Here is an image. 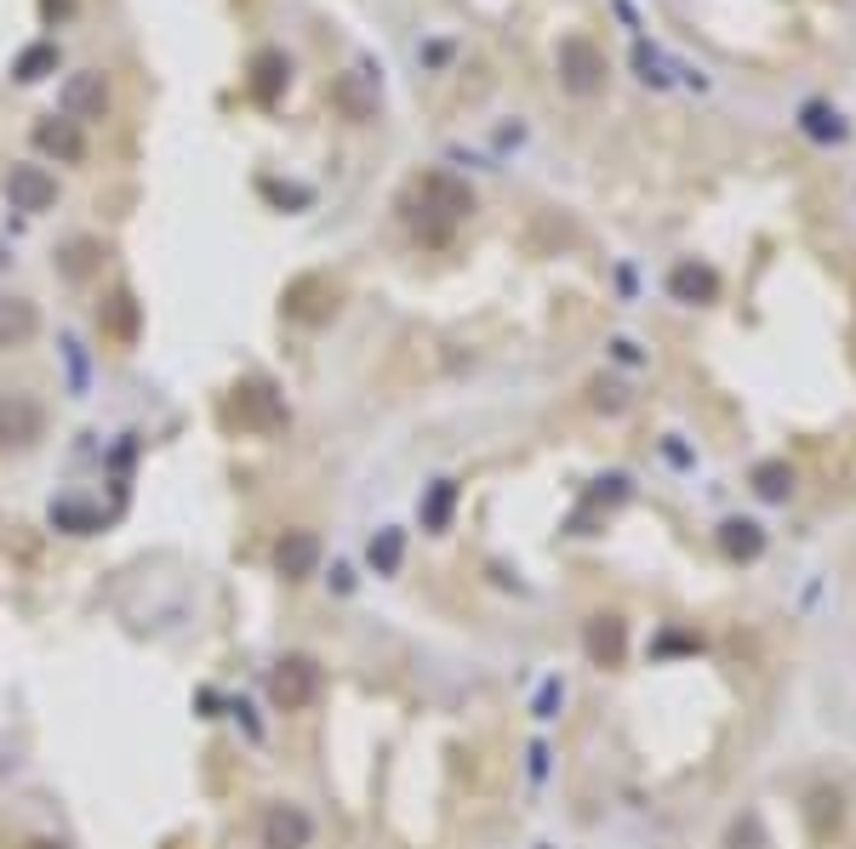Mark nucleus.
Here are the masks:
<instances>
[{"label": "nucleus", "instance_id": "nucleus-1", "mask_svg": "<svg viewBox=\"0 0 856 849\" xmlns=\"http://www.w3.org/2000/svg\"><path fill=\"white\" fill-rule=\"evenodd\" d=\"M320 690H325V673H320L314 656H280L275 673H269V696H275L280 712H303V707H314Z\"/></svg>", "mask_w": 856, "mask_h": 849}, {"label": "nucleus", "instance_id": "nucleus-2", "mask_svg": "<svg viewBox=\"0 0 856 849\" xmlns=\"http://www.w3.org/2000/svg\"><path fill=\"white\" fill-rule=\"evenodd\" d=\"M422 212L457 223V217L474 212V194L457 183V178H446V172H428V178H417V183L406 189V217H422Z\"/></svg>", "mask_w": 856, "mask_h": 849}, {"label": "nucleus", "instance_id": "nucleus-3", "mask_svg": "<svg viewBox=\"0 0 856 849\" xmlns=\"http://www.w3.org/2000/svg\"><path fill=\"white\" fill-rule=\"evenodd\" d=\"M559 80H566V92H577V97H595L606 86V52L595 41H582V35H566L559 41Z\"/></svg>", "mask_w": 856, "mask_h": 849}, {"label": "nucleus", "instance_id": "nucleus-4", "mask_svg": "<svg viewBox=\"0 0 856 849\" xmlns=\"http://www.w3.org/2000/svg\"><path fill=\"white\" fill-rule=\"evenodd\" d=\"M46 433V411L35 394H0V451H29Z\"/></svg>", "mask_w": 856, "mask_h": 849}, {"label": "nucleus", "instance_id": "nucleus-5", "mask_svg": "<svg viewBox=\"0 0 856 849\" xmlns=\"http://www.w3.org/2000/svg\"><path fill=\"white\" fill-rule=\"evenodd\" d=\"M57 109H63V120H75V126L104 120L109 115V80L97 75V69L69 75V80H63V92H57Z\"/></svg>", "mask_w": 856, "mask_h": 849}, {"label": "nucleus", "instance_id": "nucleus-6", "mask_svg": "<svg viewBox=\"0 0 856 849\" xmlns=\"http://www.w3.org/2000/svg\"><path fill=\"white\" fill-rule=\"evenodd\" d=\"M7 200L12 212H52L57 206V178L46 165H12L7 172Z\"/></svg>", "mask_w": 856, "mask_h": 849}, {"label": "nucleus", "instance_id": "nucleus-7", "mask_svg": "<svg viewBox=\"0 0 856 849\" xmlns=\"http://www.w3.org/2000/svg\"><path fill=\"white\" fill-rule=\"evenodd\" d=\"M314 843V821L303 804H269L263 815V849H309Z\"/></svg>", "mask_w": 856, "mask_h": 849}, {"label": "nucleus", "instance_id": "nucleus-8", "mask_svg": "<svg viewBox=\"0 0 856 849\" xmlns=\"http://www.w3.org/2000/svg\"><path fill=\"white\" fill-rule=\"evenodd\" d=\"M275 570L286 576V582H309V576L320 570V536L314 530H286L275 541Z\"/></svg>", "mask_w": 856, "mask_h": 849}, {"label": "nucleus", "instance_id": "nucleus-9", "mask_svg": "<svg viewBox=\"0 0 856 849\" xmlns=\"http://www.w3.org/2000/svg\"><path fill=\"white\" fill-rule=\"evenodd\" d=\"M41 336V309L29 297H0V354L29 348Z\"/></svg>", "mask_w": 856, "mask_h": 849}, {"label": "nucleus", "instance_id": "nucleus-10", "mask_svg": "<svg viewBox=\"0 0 856 849\" xmlns=\"http://www.w3.org/2000/svg\"><path fill=\"white\" fill-rule=\"evenodd\" d=\"M35 149L41 154H52V160H63V165H81L86 160V138H81V126L75 120H41L35 126Z\"/></svg>", "mask_w": 856, "mask_h": 849}, {"label": "nucleus", "instance_id": "nucleus-11", "mask_svg": "<svg viewBox=\"0 0 856 849\" xmlns=\"http://www.w3.org/2000/svg\"><path fill=\"white\" fill-rule=\"evenodd\" d=\"M97 325H104L115 343H131V336H138V297H131V291H115L104 309H97Z\"/></svg>", "mask_w": 856, "mask_h": 849}, {"label": "nucleus", "instance_id": "nucleus-12", "mask_svg": "<svg viewBox=\"0 0 856 849\" xmlns=\"http://www.w3.org/2000/svg\"><path fill=\"white\" fill-rule=\"evenodd\" d=\"M338 104H343L349 120H372L377 115V86L366 75H343L338 80Z\"/></svg>", "mask_w": 856, "mask_h": 849}, {"label": "nucleus", "instance_id": "nucleus-13", "mask_svg": "<svg viewBox=\"0 0 856 849\" xmlns=\"http://www.w3.org/2000/svg\"><path fill=\"white\" fill-rule=\"evenodd\" d=\"M588 656H595L600 667L622 662V622L617 616H595V622H588Z\"/></svg>", "mask_w": 856, "mask_h": 849}, {"label": "nucleus", "instance_id": "nucleus-14", "mask_svg": "<svg viewBox=\"0 0 856 849\" xmlns=\"http://www.w3.org/2000/svg\"><path fill=\"white\" fill-rule=\"evenodd\" d=\"M668 286H674L680 302H714V291H719V280L708 275V268H697V262H680Z\"/></svg>", "mask_w": 856, "mask_h": 849}, {"label": "nucleus", "instance_id": "nucleus-15", "mask_svg": "<svg viewBox=\"0 0 856 849\" xmlns=\"http://www.w3.org/2000/svg\"><path fill=\"white\" fill-rule=\"evenodd\" d=\"M400 554H406V536H400V530H377L372 548H366V559H372L377 576H394V570H400Z\"/></svg>", "mask_w": 856, "mask_h": 849}, {"label": "nucleus", "instance_id": "nucleus-16", "mask_svg": "<svg viewBox=\"0 0 856 849\" xmlns=\"http://www.w3.org/2000/svg\"><path fill=\"white\" fill-rule=\"evenodd\" d=\"M52 525L69 530V536H92V530H97V514H92L86 502H57V507H52Z\"/></svg>", "mask_w": 856, "mask_h": 849}, {"label": "nucleus", "instance_id": "nucleus-17", "mask_svg": "<svg viewBox=\"0 0 856 849\" xmlns=\"http://www.w3.org/2000/svg\"><path fill=\"white\" fill-rule=\"evenodd\" d=\"M719 548H726L731 559H753V554H760V530L742 525V519H731L726 530H719Z\"/></svg>", "mask_w": 856, "mask_h": 849}, {"label": "nucleus", "instance_id": "nucleus-18", "mask_svg": "<svg viewBox=\"0 0 856 849\" xmlns=\"http://www.w3.org/2000/svg\"><path fill=\"white\" fill-rule=\"evenodd\" d=\"M753 491L771 496V502H782L788 491H794V473H788L782 462H766V468H753Z\"/></svg>", "mask_w": 856, "mask_h": 849}, {"label": "nucleus", "instance_id": "nucleus-19", "mask_svg": "<svg viewBox=\"0 0 856 849\" xmlns=\"http://www.w3.org/2000/svg\"><path fill=\"white\" fill-rule=\"evenodd\" d=\"M451 502H457V485H451V480H440V485H435V496H428V507H422V525H428V530H446Z\"/></svg>", "mask_w": 856, "mask_h": 849}, {"label": "nucleus", "instance_id": "nucleus-20", "mask_svg": "<svg viewBox=\"0 0 856 849\" xmlns=\"http://www.w3.org/2000/svg\"><path fill=\"white\" fill-rule=\"evenodd\" d=\"M280 75H286V57H280V52H263V57H257V97H275Z\"/></svg>", "mask_w": 856, "mask_h": 849}, {"label": "nucleus", "instance_id": "nucleus-21", "mask_svg": "<svg viewBox=\"0 0 856 849\" xmlns=\"http://www.w3.org/2000/svg\"><path fill=\"white\" fill-rule=\"evenodd\" d=\"M41 69H52V46H35L18 63V80H41Z\"/></svg>", "mask_w": 856, "mask_h": 849}, {"label": "nucleus", "instance_id": "nucleus-22", "mask_svg": "<svg viewBox=\"0 0 856 849\" xmlns=\"http://www.w3.org/2000/svg\"><path fill=\"white\" fill-rule=\"evenodd\" d=\"M92 257H97V246H92V240H75V246H69V262H63V268H69V275H86Z\"/></svg>", "mask_w": 856, "mask_h": 849}, {"label": "nucleus", "instance_id": "nucleus-23", "mask_svg": "<svg viewBox=\"0 0 856 849\" xmlns=\"http://www.w3.org/2000/svg\"><path fill=\"white\" fill-rule=\"evenodd\" d=\"M0 268H7V251H0Z\"/></svg>", "mask_w": 856, "mask_h": 849}]
</instances>
